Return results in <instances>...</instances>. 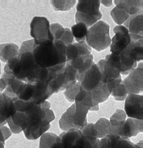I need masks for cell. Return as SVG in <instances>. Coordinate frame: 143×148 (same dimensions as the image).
Returning <instances> with one entry per match:
<instances>
[{
	"mask_svg": "<svg viewBox=\"0 0 143 148\" xmlns=\"http://www.w3.org/2000/svg\"><path fill=\"white\" fill-rule=\"evenodd\" d=\"M114 3L116 6L111 10V16L118 25H121L128 20L130 16L120 1H114Z\"/></svg>",
	"mask_w": 143,
	"mask_h": 148,
	"instance_id": "24",
	"label": "cell"
},
{
	"mask_svg": "<svg viewBox=\"0 0 143 148\" xmlns=\"http://www.w3.org/2000/svg\"><path fill=\"white\" fill-rule=\"evenodd\" d=\"M88 29L85 24L82 23H78L73 25L70 30L75 40L77 42H81L85 40Z\"/></svg>",
	"mask_w": 143,
	"mask_h": 148,
	"instance_id": "30",
	"label": "cell"
},
{
	"mask_svg": "<svg viewBox=\"0 0 143 148\" xmlns=\"http://www.w3.org/2000/svg\"><path fill=\"white\" fill-rule=\"evenodd\" d=\"M6 87V83L5 79L3 77L0 79V91H2Z\"/></svg>",
	"mask_w": 143,
	"mask_h": 148,
	"instance_id": "40",
	"label": "cell"
},
{
	"mask_svg": "<svg viewBox=\"0 0 143 148\" xmlns=\"http://www.w3.org/2000/svg\"><path fill=\"white\" fill-rule=\"evenodd\" d=\"M54 9L57 11H67L73 8L76 1L74 0H64V1H50Z\"/></svg>",
	"mask_w": 143,
	"mask_h": 148,
	"instance_id": "33",
	"label": "cell"
},
{
	"mask_svg": "<svg viewBox=\"0 0 143 148\" xmlns=\"http://www.w3.org/2000/svg\"><path fill=\"white\" fill-rule=\"evenodd\" d=\"M81 88L85 91H91L101 82V74L96 64L93 62L90 68L77 79Z\"/></svg>",
	"mask_w": 143,
	"mask_h": 148,
	"instance_id": "12",
	"label": "cell"
},
{
	"mask_svg": "<svg viewBox=\"0 0 143 148\" xmlns=\"http://www.w3.org/2000/svg\"><path fill=\"white\" fill-rule=\"evenodd\" d=\"M143 131V121L135 119L128 118L121 128L118 136L122 138L130 139L136 136Z\"/></svg>",
	"mask_w": 143,
	"mask_h": 148,
	"instance_id": "17",
	"label": "cell"
},
{
	"mask_svg": "<svg viewBox=\"0 0 143 148\" xmlns=\"http://www.w3.org/2000/svg\"><path fill=\"white\" fill-rule=\"evenodd\" d=\"M87 113L76 110L75 104H73L62 115L59 120V126L63 131L72 129L80 130L87 123Z\"/></svg>",
	"mask_w": 143,
	"mask_h": 148,
	"instance_id": "7",
	"label": "cell"
},
{
	"mask_svg": "<svg viewBox=\"0 0 143 148\" xmlns=\"http://www.w3.org/2000/svg\"><path fill=\"white\" fill-rule=\"evenodd\" d=\"M96 64L101 74L102 83L107 86L111 94L115 87L122 82L121 73L105 59L100 60Z\"/></svg>",
	"mask_w": 143,
	"mask_h": 148,
	"instance_id": "9",
	"label": "cell"
},
{
	"mask_svg": "<svg viewBox=\"0 0 143 148\" xmlns=\"http://www.w3.org/2000/svg\"><path fill=\"white\" fill-rule=\"evenodd\" d=\"M30 35L33 38L34 44L40 45L54 40L50 31V22L45 17H34L30 24Z\"/></svg>",
	"mask_w": 143,
	"mask_h": 148,
	"instance_id": "8",
	"label": "cell"
},
{
	"mask_svg": "<svg viewBox=\"0 0 143 148\" xmlns=\"http://www.w3.org/2000/svg\"><path fill=\"white\" fill-rule=\"evenodd\" d=\"M111 95L114 97L116 101H123L128 95L125 86L121 83L115 87Z\"/></svg>",
	"mask_w": 143,
	"mask_h": 148,
	"instance_id": "34",
	"label": "cell"
},
{
	"mask_svg": "<svg viewBox=\"0 0 143 148\" xmlns=\"http://www.w3.org/2000/svg\"><path fill=\"white\" fill-rule=\"evenodd\" d=\"M126 119V115L122 109H117L110 117V123L112 127V134L118 135L119 130Z\"/></svg>",
	"mask_w": 143,
	"mask_h": 148,
	"instance_id": "27",
	"label": "cell"
},
{
	"mask_svg": "<svg viewBox=\"0 0 143 148\" xmlns=\"http://www.w3.org/2000/svg\"><path fill=\"white\" fill-rule=\"evenodd\" d=\"M131 40L125 49L129 55L137 62L142 60L143 36L130 34Z\"/></svg>",
	"mask_w": 143,
	"mask_h": 148,
	"instance_id": "21",
	"label": "cell"
},
{
	"mask_svg": "<svg viewBox=\"0 0 143 148\" xmlns=\"http://www.w3.org/2000/svg\"><path fill=\"white\" fill-rule=\"evenodd\" d=\"M5 138L2 131L1 130V127H0V148H4L5 146Z\"/></svg>",
	"mask_w": 143,
	"mask_h": 148,
	"instance_id": "39",
	"label": "cell"
},
{
	"mask_svg": "<svg viewBox=\"0 0 143 148\" xmlns=\"http://www.w3.org/2000/svg\"><path fill=\"white\" fill-rule=\"evenodd\" d=\"M77 71L70 65L66 64L49 82L48 86L53 94L57 93L75 84L77 82Z\"/></svg>",
	"mask_w": 143,
	"mask_h": 148,
	"instance_id": "6",
	"label": "cell"
},
{
	"mask_svg": "<svg viewBox=\"0 0 143 148\" xmlns=\"http://www.w3.org/2000/svg\"><path fill=\"white\" fill-rule=\"evenodd\" d=\"M80 131L92 146L99 140L96 130L93 123H87L80 130Z\"/></svg>",
	"mask_w": 143,
	"mask_h": 148,
	"instance_id": "31",
	"label": "cell"
},
{
	"mask_svg": "<svg viewBox=\"0 0 143 148\" xmlns=\"http://www.w3.org/2000/svg\"><path fill=\"white\" fill-rule=\"evenodd\" d=\"M16 112V107L12 99L5 93L0 92V127L3 126Z\"/></svg>",
	"mask_w": 143,
	"mask_h": 148,
	"instance_id": "19",
	"label": "cell"
},
{
	"mask_svg": "<svg viewBox=\"0 0 143 148\" xmlns=\"http://www.w3.org/2000/svg\"><path fill=\"white\" fill-rule=\"evenodd\" d=\"M16 110L25 112L27 119V128L23 131L25 138L29 140L40 138L47 132L50 123L55 119L51 104L48 101L36 105L32 102H23L18 99L13 101Z\"/></svg>",
	"mask_w": 143,
	"mask_h": 148,
	"instance_id": "2",
	"label": "cell"
},
{
	"mask_svg": "<svg viewBox=\"0 0 143 148\" xmlns=\"http://www.w3.org/2000/svg\"><path fill=\"white\" fill-rule=\"evenodd\" d=\"M58 136L61 139L62 148H92V145L79 130L63 131Z\"/></svg>",
	"mask_w": 143,
	"mask_h": 148,
	"instance_id": "11",
	"label": "cell"
},
{
	"mask_svg": "<svg viewBox=\"0 0 143 148\" xmlns=\"http://www.w3.org/2000/svg\"><path fill=\"white\" fill-rule=\"evenodd\" d=\"M1 130L2 131L5 140H6V139H7L11 136L12 132H11V131L10 130V129L9 128H7V127H6L5 125L1 127Z\"/></svg>",
	"mask_w": 143,
	"mask_h": 148,
	"instance_id": "38",
	"label": "cell"
},
{
	"mask_svg": "<svg viewBox=\"0 0 143 148\" xmlns=\"http://www.w3.org/2000/svg\"><path fill=\"white\" fill-rule=\"evenodd\" d=\"M93 56L92 54L79 56L70 62L66 63L72 66L77 73V77L82 75L86 72L93 62Z\"/></svg>",
	"mask_w": 143,
	"mask_h": 148,
	"instance_id": "22",
	"label": "cell"
},
{
	"mask_svg": "<svg viewBox=\"0 0 143 148\" xmlns=\"http://www.w3.org/2000/svg\"><path fill=\"white\" fill-rule=\"evenodd\" d=\"M100 3H101L102 4H103L104 6H107V7H109L110 6H111L112 3V1L111 0H107V1H100Z\"/></svg>",
	"mask_w": 143,
	"mask_h": 148,
	"instance_id": "41",
	"label": "cell"
},
{
	"mask_svg": "<svg viewBox=\"0 0 143 148\" xmlns=\"http://www.w3.org/2000/svg\"><path fill=\"white\" fill-rule=\"evenodd\" d=\"M100 1H78L76 6L75 20L76 23H82L87 27L99 21L102 14L99 10Z\"/></svg>",
	"mask_w": 143,
	"mask_h": 148,
	"instance_id": "5",
	"label": "cell"
},
{
	"mask_svg": "<svg viewBox=\"0 0 143 148\" xmlns=\"http://www.w3.org/2000/svg\"><path fill=\"white\" fill-rule=\"evenodd\" d=\"M50 31L53 36L54 40H59L64 33L65 28L59 23H52L50 24Z\"/></svg>",
	"mask_w": 143,
	"mask_h": 148,
	"instance_id": "36",
	"label": "cell"
},
{
	"mask_svg": "<svg viewBox=\"0 0 143 148\" xmlns=\"http://www.w3.org/2000/svg\"><path fill=\"white\" fill-rule=\"evenodd\" d=\"M142 13L131 16L124 23V26L127 28L130 34L142 36Z\"/></svg>",
	"mask_w": 143,
	"mask_h": 148,
	"instance_id": "23",
	"label": "cell"
},
{
	"mask_svg": "<svg viewBox=\"0 0 143 148\" xmlns=\"http://www.w3.org/2000/svg\"><path fill=\"white\" fill-rule=\"evenodd\" d=\"M85 40L91 48L97 51L106 49L111 42L110 26L103 21H97L88 29Z\"/></svg>",
	"mask_w": 143,
	"mask_h": 148,
	"instance_id": "4",
	"label": "cell"
},
{
	"mask_svg": "<svg viewBox=\"0 0 143 148\" xmlns=\"http://www.w3.org/2000/svg\"><path fill=\"white\" fill-rule=\"evenodd\" d=\"M74 104L76 110L85 113H88L89 110L97 111L99 110V106L94 105L90 92L81 88L75 97Z\"/></svg>",
	"mask_w": 143,
	"mask_h": 148,
	"instance_id": "18",
	"label": "cell"
},
{
	"mask_svg": "<svg viewBox=\"0 0 143 148\" xmlns=\"http://www.w3.org/2000/svg\"><path fill=\"white\" fill-rule=\"evenodd\" d=\"M130 16L142 13L143 0H121Z\"/></svg>",
	"mask_w": 143,
	"mask_h": 148,
	"instance_id": "29",
	"label": "cell"
},
{
	"mask_svg": "<svg viewBox=\"0 0 143 148\" xmlns=\"http://www.w3.org/2000/svg\"><path fill=\"white\" fill-rule=\"evenodd\" d=\"M33 45V39L23 42L18 54L5 65L4 73L25 83L48 84L57 72L42 68L36 63L32 54Z\"/></svg>",
	"mask_w": 143,
	"mask_h": 148,
	"instance_id": "1",
	"label": "cell"
},
{
	"mask_svg": "<svg viewBox=\"0 0 143 148\" xmlns=\"http://www.w3.org/2000/svg\"><path fill=\"white\" fill-rule=\"evenodd\" d=\"M105 60L123 75H128L137 66V62L129 55L126 49L118 54H109L106 56Z\"/></svg>",
	"mask_w": 143,
	"mask_h": 148,
	"instance_id": "10",
	"label": "cell"
},
{
	"mask_svg": "<svg viewBox=\"0 0 143 148\" xmlns=\"http://www.w3.org/2000/svg\"><path fill=\"white\" fill-rule=\"evenodd\" d=\"M94 125L97 133L99 139L106 137L112 132V127L110 123L106 118L99 119Z\"/></svg>",
	"mask_w": 143,
	"mask_h": 148,
	"instance_id": "28",
	"label": "cell"
},
{
	"mask_svg": "<svg viewBox=\"0 0 143 148\" xmlns=\"http://www.w3.org/2000/svg\"><path fill=\"white\" fill-rule=\"evenodd\" d=\"M50 148H62V145H61V139L58 142L55 143L53 145H52Z\"/></svg>",
	"mask_w": 143,
	"mask_h": 148,
	"instance_id": "42",
	"label": "cell"
},
{
	"mask_svg": "<svg viewBox=\"0 0 143 148\" xmlns=\"http://www.w3.org/2000/svg\"><path fill=\"white\" fill-rule=\"evenodd\" d=\"M0 74H1V63H0Z\"/></svg>",
	"mask_w": 143,
	"mask_h": 148,
	"instance_id": "44",
	"label": "cell"
},
{
	"mask_svg": "<svg viewBox=\"0 0 143 148\" xmlns=\"http://www.w3.org/2000/svg\"><path fill=\"white\" fill-rule=\"evenodd\" d=\"M92 148H101L100 145V140L99 139L92 146Z\"/></svg>",
	"mask_w": 143,
	"mask_h": 148,
	"instance_id": "43",
	"label": "cell"
},
{
	"mask_svg": "<svg viewBox=\"0 0 143 148\" xmlns=\"http://www.w3.org/2000/svg\"><path fill=\"white\" fill-rule=\"evenodd\" d=\"M66 46L59 40L34 44L32 54L36 63L42 68L58 72L65 65Z\"/></svg>",
	"mask_w": 143,
	"mask_h": 148,
	"instance_id": "3",
	"label": "cell"
},
{
	"mask_svg": "<svg viewBox=\"0 0 143 148\" xmlns=\"http://www.w3.org/2000/svg\"><path fill=\"white\" fill-rule=\"evenodd\" d=\"M89 92L94 105L96 106H99V103L106 101L111 95L107 86L102 83Z\"/></svg>",
	"mask_w": 143,
	"mask_h": 148,
	"instance_id": "25",
	"label": "cell"
},
{
	"mask_svg": "<svg viewBox=\"0 0 143 148\" xmlns=\"http://www.w3.org/2000/svg\"><path fill=\"white\" fill-rule=\"evenodd\" d=\"M81 89V86L79 82H77L72 87L66 89L64 92V95L66 98L71 102H74V99L77 94Z\"/></svg>",
	"mask_w": 143,
	"mask_h": 148,
	"instance_id": "35",
	"label": "cell"
},
{
	"mask_svg": "<svg viewBox=\"0 0 143 148\" xmlns=\"http://www.w3.org/2000/svg\"><path fill=\"white\" fill-rule=\"evenodd\" d=\"M18 46L14 43L0 44V59L4 62H7L18 54Z\"/></svg>",
	"mask_w": 143,
	"mask_h": 148,
	"instance_id": "26",
	"label": "cell"
},
{
	"mask_svg": "<svg viewBox=\"0 0 143 148\" xmlns=\"http://www.w3.org/2000/svg\"><path fill=\"white\" fill-rule=\"evenodd\" d=\"M59 139V136L55 134L46 132L40 138L39 148H50Z\"/></svg>",
	"mask_w": 143,
	"mask_h": 148,
	"instance_id": "32",
	"label": "cell"
},
{
	"mask_svg": "<svg viewBox=\"0 0 143 148\" xmlns=\"http://www.w3.org/2000/svg\"><path fill=\"white\" fill-rule=\"evenodd\" d=\"M143 98L142 95L128 94L125 99V113L129 118L143 120Z\"/></svg>",
	"mask_w": 143,
	"mask_h": 148,
	"instance_id": "15",
	"label": "cell"
},
{
	"mask_svg": "<svg viewBox=\"0 0 143 148\" xmlns=\"http://www.w3.org/2000/svg\"><path fill=\"white\" fill-rule=\"evenodd\" d=\"M142 62H141L121 82L125 86L128 94H138L142 92Z\"/></svg>",
	"mask_w": 143,
	"mask_h": 148,
	"instance_id": "14",
	"label": "cell"
},
{
	"mask_svg": "<svg viewBox=\"0 0 143 148\" xmlns=\"http://www.w3.org/2000/svg\"><path fill=\"white\" fill-rule=\"evenodd\" d=\"M73 40H74V38L72 34L71 30L69 28H65L64 33L62 36V37L61 38V39H59V41L62 42L66 46H67L73 43Z\"/></svg>",
	"mask_w": 143,
	"mask_h": 148,
	"instance_id": "37",
	"label": "cell"
},
{
	"mask_svg": "<svg viewBox=\"0 0 143 148\" xmlns=\"http://www.w3.org/2000/svg\"><path fill=\"white\" fill-rule=\"evenodd\" d=\"M113 30L115 35L111 39L110 51L111 53L118 54L128 46L131 38L127 28L124 25H116Z\"/></svg>",
	"mask_w": 143,
	"mask_h": 148,
	"instance_id": "13",
	"label": "cell"
},
{
	"mask_svg": "<svg viewBox=\"0 0 143 148\" xmlns=\"http://www.w3.org/2000/svg\"><path fill=\"white\" fill-rule=\"evenodd\" d=\"M101 148H143L142 140L134 143L130 139L110 134L100 139Z\"/></svg>",
	"mask_w": 143,
	"mask_h": 148,
	"instance_id": "16",
	"label": "cell"
},
{
	"mask_svg": "<svg viewBox=\"0 0 143 148\" xmlns=\"http://www.w3.org/2000/svg\"><path fill=\"white\" fill-rule=\"evenodd\" d=\"M91 50L92 49L85 41L72 43L67 46L66 47V63L79 56L91 54Z\"/></svg>",
	"mask_w": 143,
	"mask_h": 148,
	"instance_id": "20",
	"label": "cell"
}]
</instances>
